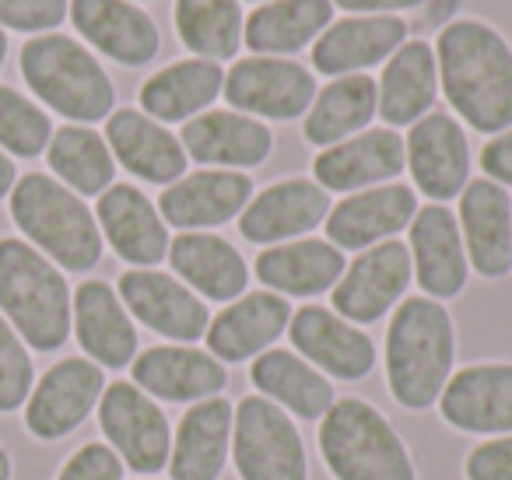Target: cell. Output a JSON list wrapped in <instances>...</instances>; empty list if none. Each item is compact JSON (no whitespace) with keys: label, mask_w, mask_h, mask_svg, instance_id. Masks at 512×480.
Segmentation results:
<instances>
[{"label":"cell","mask_w":512,"mask_h":480,"mask_svg":"<svg viewBox=\"0 0 512 480\" xmlns=\"http://www.w3.org/2000/svg\"><path fill=\"white\" fill-rule=\"evenodd\" d=\"M372 120H376V81L369 74H348L316 92L302 120V137L323 151L369 130Z\"/></svg>","instance_id":"cell-37"},{"label":"cell","mask_w":512,"mask_h":480,"mask_svg":"<svg viewBox=\"0 0 512 480\" xmlns=\"http://www.w3.org/2000/svg\"><path fill=\"white\" fill-rule=\"evenodd\" d=\"M407 43V22L397 15H355L330 22L313 43V67L327 78L362 74L386 64Z\"/></svg>","instance_id":"cell-29"},{"label":"cell","mask_w":512,"mask_h":480,"mask_svg":"<svg viewBox=\"0 0 512 480\" xmlns=\"http://www.w3.org/2000/svg\"><path fill=\"white\" fill-rule=\"evenodd\" d=\"M288 323H292V302L260 288L246 291L228 302L218 316H211L204 340L221 365H242L271 351L288 333Z\"/></svg>","instance_id":"cell-22"},{"label":"cell","mask_w":512,"mask_h":480,"mask_svg":"<svg viewBox=\"0 0 512 480\" xmlns=\"http://www.w3.org/2000/svg\"><path fill=\"white\" fill-rule=\"evenodd\" d=\"M467 480H512V435L481 438L463 459Z\"/></svg>","instance_id":"cell-44"},{"label":"cell","mask_w":512,"mask_h":480,"mask_svg":"<svg viewBox=\"0 0 512 480\" xmlns=\"http://www.w3.org/2000/svg\"><path fill=\"white\" fill-rule=\"evenodd\" d=\"M249 386H253L256 396L288 410L295 421L309 424H320V417L337 400L334 382L288 347H271V351L249 361Z\"/></svg>","instance_id":"cell-33"},{"label":"cell","mask_w":512,"mask_h":480,"mask_svg":"<svg viewBox=\"0 0 512 480\" xmlns=\"http://www.w3.org/2000/svg\"><path fill=\"white\" fill-rule=\"evenodd\" d=\"M439 99V64L425 39H407L383 64L376 81V116L390 130L414 127Z\"/></svg>","instance_id":"cell-32"},{"label":"cell","mask_w":512,"mask_h":480,"mask_svg":"<svg viewBox=\"0 0 512 480\" xmlns=\"http://www.w3.org/2000/svg\"><path fill=\"white\" fill-rule=\"evenodd\" d=\"M169 267L204 302H235L249 288V263L228 239L214 232H179L169 242Z\"/></svg>","instance_id":"cell-31"},{"label":"cell","mask_w":512,"mask_h":480,"mask_svg":"<svg viewBox=\"0 0 512 480\" xmlns=\"http://www.w3.org/2000/svg\"><path fill=\"white\" fill-rule=\"evenodd\" d=\"M418 193L414 186L404 183H383L372 190L348 193L341 204L330 207L327 221V242L348 253H362L379 242L397 239L404 228H411L414 214H418Z\"/></svg>","instance_id":"cell-21"},{"label":"cell","mask_w":512,"mask_h":480,"mask_svg":"<svg viewBox=\"0 0 512 480\" xmlns=\"http://www.w3.org/2000/svg\"><path fill=\"white\" fill-rule=\"evenodd\" d=\"M186 158L204 169L246 172L264 165L274 155V130L264 120H253L235 109H207L179 130Z\"/></svg>","instance_id":"cell-23"},{"label":"cell","mask_w":512,"mask_h":480,"mask_svg":"<svg viewBox=\"0 0 512 480\" xmlns=\"http://www.w3.org/2000/svg\"><path fill=\"white\" fill-rule=\"evenodd\" d=\"M137 480H155V477H137Z\"/></svg>","instance_id":"cell-50"},{"label":"cell","mask_w":512,"mask_h":480,"mask_svg":"<svg viewBox=\"0 0 512 480\" xmlns=\"http://www.w3.org/2000/svg\"><path fill=\"white\" fill-rule=\"evenodd\" d=\"M46 162L53 169V179H60L78 197H102L116 183V158L106 137L81 123L53 130Z\"/></svg>","instance_id":"cell-38"},{"label":"cell","mask_w":512,"mask_h":480,"mask_svg":"<svg viewBox=\"0 0 512 480\" xmlns=\"http://www.w3.org/2000/svg\"><path fill=\"white\" fill-rule=\"evenodd\" d=\"M232 466L239 480H309V449L295 417L264 396H242L235 403Z\"/></svg>","instance_id":"cell-7"},{"label":"cell","mask_w":512,"mask_h":480,"mask_svg":"<svg viewBox=\"0 0 512 480\" xmlns=\"http://www.w3.org/2000/svg\"><path fill=\"white\" fill-rule=\"evenodd\" d=\"M404 158L414 193H425L428 204H449L470 183V144L460 120L449 113L432 109L407 127Z\"/></svg>","instance_id":"cell-16"},{"label":"cell","mask_w":512,"mask_h":480,"mask_svg":"<svg viewBox=\"0 0 512 480\" xmlns=\"http://www.w3.org/2000/svg\"><path fill=\"white\" fill-rule=\"evenodd\" d=\"M67 18V0H0V25L15 32H50Z\"/></svg>","instance_id":"cell-43"},{"label":"cell","mask_w":512,"mask_h":480,"mask_svg":"<svg viewBox=\"0 0 512 480\" xmlns=\"http://www.w3.org/2000/svg\"><path fill=\"white\" fill-rule=\"evenodd\" d=\"M414 281L407 242L390 239L369 246L344 267L337 288L330 291V309L355 326L379 323L407 298Z\"/></svg>","instance_id":"cell-10"},{"label":"cell","mask_w":512,"mask_h":480,"mask_svg":"<svg viewBox=\"0 0 512 480\" xmlns=\"http://www.w3.org/2000/svg\"><path fill=\"white\" fill-rule=\"evenodd\" d=\"M337 8L355 11V15H393V11L421 8L428 0H334Z\"/></svg>","instance_id":"cell-46"},{"label":"cell","mask_w":512,"mask_h":480,"mask_svg":"<svg viewBox=\"0 0 512 480\" xmlns=\"http://www.w3.org/2000/svg\"><path fill=\"white\" fill-rule=\"evenodd\" d=\"M95 221H99L102 242H109L113 253L130 267H158L169 256V225L137 186H109L95 204Z\"/></svg>","instance_id":"cell-26"},{"label":"cell","mask_w":512,"mask_h":480,"mask_svg":"<svg viewBox=\"0 0 512 480\" xmlns=\"http://www.w3.org/2000/svg\"><path fill=\"white\" fill-rule=\"evenodd\" d=\"M71 22L81 39L123 67H144L162 50L158 25L130 0H71Z\"/></svg>","instance_id":"cell-30"},{"label":"cell","mask_w":512,"mask_h":480,"mask_svg":"<svg viewBox=\"0 0 512 480\" xmlns=\"http://www.w3.org/2000/svg\"><path fill=\"white\" fill-rule=\"evenodd\" d=\"M102 442L123 459L137 477H158L172 456V424L162 403L134 386L130 379H116L106 386L99 407Z\"/></svg>","instance_id":"cell-8"},{"label":"cell","mask_w":512,"mask_h":480,"mask_svg":"<svg viewBox=\"0 0 512 480\" xmlns=\"http://www.w3.org/2000/svg\"><path fill=\"white\" fill-rule=\"evenodd\" d=\"M221 92H225L221 64L190 57L151 74L137 92V102H141V113L158 123H190L193 116L207 113Z\"/></svg>","instance_id":"cell-35"},{"label":"cell","mask_w":512,"mask_h":480,"mask_svg":"<svg viewBox=\"0 0 512 480\" xmlns=\"http://www.w3.org/2000/svg\"><path fill=\"white\" fill-rule=\"evenodd\" d=\"M15 183H18L15 158H11V155H4V151H0V200H4V197H11V190H15Z\"/></svg>","instance_id":"cell-47"},{"label":"cell","mask_w":512,"mask_h":480,"mask_svg":"<svg viewBox=\"0 0 512 480\" xmlns=\"http://www.w3.org/2000/svg\"><path fill=\"white\" fill-rule=\"evenodd\" d=\"M344 267H348V260L334 242L306 235V239L260 249L253 274L260 277L267 291L281 298H316L337 288Z\"/></svg>","instance_id":"cell-34"},{"label":"cell","mask_w":512,"mask_h":480,"mask_svg":"<svg viewBox=\"0 0 512 480\" xmlns=\"http://www.w3.org/2000/svg\"><path fill=\"white\" fill-rule=\"evenodd\" d=\"M481 172L491 183L512 186V127L488 137V144L481 148Z\"/></svg>","instance_id":"cell-45"},{"label":"cell","mask_w":512,"mask_h":480,"mask_svg":"<svg viewBox=\"0 0 512 480\" xmlns=\"http://www.w3.org/2000/svg\"><path fill=\"white\" fill-rule=\"evenodd\" d=\"M15 477V463H11V452L0 445V480H11Z\"/></svg>","instance_id":"cell-48"},{"label":"cell","mask_w":512,"mask_h":480,"mask_svg":"<svg viewBox=\"0 0 512 480\" xmlns=\"http://www.w3.org/2000/svg\"><path fill=\"white\" fill-rule=\"evenodd\" d=\"M106 386V368L88 361L85 354L60 358L39 375L32 396L25 400V431L36 442H60L74 435L95 414Z\"/></svg>","instance_id":"cell-9"},{"label":"cell","mask_w":512,"mask_h":480,"mask_svg":"<svg viewBox=\"0 0 512 480\" xmlns=\"http://www.w3.org/2000/svg\"><path fill=\"white\" fill-rule=\"evenodd\" d=\"M435 410L442 424L460 435H512V361H474L456 368Z\"/></svg>","instance_id":"cell-13"},{"label":"cell","mask_w":512,"mask_h":480,"mask_svg":"<svg viewBox=\"0 0 512 480\" xmlns=\"http://www.w3.org/2000/svg\"><path fill=\"white\" fill-rule=\"evenodd\" d=\"M316 445L334 480H418L411 445L365 396H337L320 417Z\"/></svg>","instance_id":"cell-4"},{"label":"cell","mask_w":512,"mask_h":480,"mask_svg":"<svg viewBox=\"0 0 512 480\" xmlns=\"http://www.w3.org/2000/svg\"><path fill=\"white\" fill-rule=\"evenodd\" d=\"M4 57H8V36L0 32V67H4Z\"/></svg>","instance_id":"cell-49"},{"label":"cell","mask_w":512,"mask_h":480,"mask_svg":"<svg viewBox=\"0 0 512 480\" xmlns=\"http://www.w3.org/2000/svg\"><path fill=\"white\" fill-rule=\"evenodd\" d=\"M253 200V179L232 169L186 172L158 197V214L179 232H211L235 221Z\"/></svg>","instance_id":"cell-20"},{"label":"cell","mask_w":512,"mask_h":480,"mask_svg":"<svg viewBox=\"0 0 512 480\" xmlns=\"http://www.w3.org/2000/svg\"><path fill=\"white\" fill-rule=\"evenodd\" d=\"M22 78L39 102L71 123L109 120L116 109V85L106 67L71 36H36L22 46Z\"/></svg>","instance_id":"cell-6"},{"label":"cell","mask_w":512,"mask_h":480,"mask_svg":"<svg viewBox=\"0 0 512 480\" xmlns=\"http://www.w3.org/2000/svg\"><path fill=\"white\" fill-rule=\"evenodd\" d=\"M106 144L116 165L151 186H172L186 176V158L179 137L165 123L144 116L141 109H113L106 120Z\"/></svg>","instance_id":"cell-28"},{"label":"cell","mask_w":512,"mask_h":480,"mask_svg":"<svg viewBox=\"0 0 512 480\" xmlns=\"http://www.w3.org/2000/svg\"><path fill=\"white\" fill-rule=\"evenodd\" d=\"M116 295L127 305L134 323L148 326L151 333L172 340V344H197L204 340L211 312L200 295H193L176 274L144 267L123 270L116 281Z\"/></svg>","instance_id":"cell-12"},{"label":"cell","mask_w":512,"mask_h":480,"mask_svg":"<svg viewBox=\"0 0 512 480\" xmlns=\"http://www.w3.org/2000/svg\"><path fill=\"white\" fill-rule=\"evenodd\" d=\"M232 424L235 403L225 396H211L179 417L172 428L169 480H221L225 466L232 463Z\"/></svg>","instance_id":"cell-27"},{"label":"cell","mask_w":512,"mask_h":480,"mask_svg":"<svg viewBox=\"0 0 512 480\" xmlns=\"http://www.w3.org/2000/svg\"><path fill=\"white\" fill-rule=\"evenodd\" d=\"M53 480H127V466L106 442L92 438L64 459Z\"/></svg>","instance_id":"cell-42"},{"label":"cell","mask_w":512,"mask_h":480,"mask_svg":"<svg viewBox=\"0 0 512 480\" xmlns=\"http://www.w3.org/2000/svg\"><path fill=\"white\" fill-rule=\"evenodd\" d=\"M11 221L60 270L88 274L102 260V232L95 211L46 172H25L11 190Z\"/></svg>","instance_id":"cell-5"},{"label":"cell","mask_w":512,"mask_h":480,"mask_svg":"<svg viewBox=\"0 0 512 480\" xmlns=\"http://www.w3.org/2000/svg\"><path fill=\"white\" fill-rule=\"evenodd\" d=\"M334 22V0H264L253 15H246L242 46L253 57H288L327 32Z\"/></svg>","instance_id":"cell-36"},{"label":"cell","mask_w":512,"mask_h":480,"mask_svg":"<svg viewBox=\"0 0 512 480\" xmlns=\"http://www.w3.org/2000/svg\"><path fill=\"white\" fill-rule=\"evenodd\" d=\"M242 15L239 0H176V36L193 57L211 60H235L242 50Z\"/></svg>","instance_id":"cell-39"},{"label":"cell","mask_w":512,"mask_h":480,"mask_svg":"<svg viewBox=\"0 0 512 480\" xmlns=\"http://www.w3.org/2000/svg\"><path fill=\"white\" fill-rule=\"evenodd\" d=\"M383 372L393 403L425 414L439 403L456 372V323L435 298H404L390 312L383 340Z\"/></svg>","instance_id":"cell-2"},{"label":"cell","mask_w":512,"mask_h":480,"mask_svg":"<svg viewBox=\"0 0 512 480\" xmlns=\"http://www.w3.org/2000/svg\"><path fill=\"white\" fill-rule=\"evenodd\" d=\"M460 235L467 263L484 281L512 274V197L491 179H470L460 193Z\"/></svg>","instance_id":"cell-24"},{"label":"cell","mask_w":512,"mask_h":480,"mask_svg":"<svg viewBox=\"0 0 512 480\" xmlns=\"http://www.w3.org/2000/svg\"><path fill=\"white\" fill-rule=\"evenodd\" d=\"M439 92L449 109L484 137L512 127V46L477 18H456L435 39Z\"/></svg>","instance_id":"cell-1"},{"label":"cell","mask_w":512,"mask_h":480,"mask_svg":"<svg viewBox=\"0 0 512 480\" xmlns=\"http://www.w3.org/2000/svg\"><path fill=\"white\" fill-rule=\"evenodd\" d=\"M228 106L253 120L292 123L309 113L316 99V78L309 67L288 57H242L225 71Z\"/></svg>","instance_id":"cell-11"},{"label":"cell","mask_w":512,"mask_h":480,"mask_svg":"<svg viewBox=\"0 0 512 480\" xmlns=\"http://www.w3.org/2000/svg\"><path fill=\"white\" fill-rule=\"evenodd\" d=\"M50 137L53 123L46 109L15 88L0 85V151L15 158H39L50 148Z\"/></svg>","instance_id":"cell-40"},{"label":"cell","mask_w":512,"mask_h":480,"mask_svg":"<svg viewBox=\"0 0 512 480\" xmlns=\"http://www.w3.org/2000/svg\"><path fill=\"white\" fill-rule=\"evenodd\" d=\"M71 333L88 361L106 372H123L141 354L137 323L109 281H81L71 302Z\"/></svg>","instance_id":"cell-18"},{"label":"cell","mask_w":512,"mask_h":480,"mask_svg":"<svg viewBox=\"0 0 512 480\" xmlns=\"http://www.w3.org/2000/svg\"><path fill=\"white\" fill-rule=\"evenodd\" d=\"M330 207H334V200L316 179H278V183L253 193L246 211L239 214V235L264 249L306 239L313 228H320L327 221Z\"/></svg>","instance_id":"cell-17"},{"label":"cell","mask_w":512,"mask_h":480,"mask_svg":"<svg viewBox=\"0 0 512 480\" xmlns=\"http://www.w3.org/2000/svg\"><path fill=\"white\" fill-rule=\"evenodd\" d=\"M292 351L320 368L330 382H362L376 368V340L327 305H302L288 323Z\"/></svg>","instance_id":"cell-14"},{"label":"cell","mask_w":512,"mask_h":480,"mask_svg":"<svg viewBox=\"0 0 512 480\" xmlns=\"http://www.w3.org/2000/svg\"><path fill=\"white\" fill-rule=\"evenodd\" d=\"M407 169L404 137L390 127L362 130L313 158V179L327 193H358L393 183Z\"/></svg>","instance_id":"cell-25"},{"label":"cell","mask_w":512,"mask_h":480,"mask_svg":"<svg viewBox=\"0 0 512 480\" xmlns=\"http://www.w3.org/2000/svg\"><path fill=\"white\" fill-rule=\"evenodd\" d=\"M130 382L158 403L193 407L211 396H225L228 365L197 344H155L134 358Z\"/></svg>","instance_id":"cell-15"},{"label":"cell","mask_w":512,"mask_h":480,"mask_svg":"<svg viewBox=\"0 0 512 480\" xmlns=\"http://www.w3.org/2000/svg\"><path fill=\"white\" fill-rule=\"evenodd\" d=\"M36 386V365L15 333V326L0 316V414H18Z\"/></svg>","instance_id":"cell-41"},{"label":"cell","mask_w":512,"mask_h":480,"mask_svg":"<svg viewBox=\"0 0 512 480\" xmlns=\"http://www.w3.org/2000/svg\"><path fill=\"white\" fill-rule=\"evenodd\" d=\"M256 4H264V0H256Z\"/></svg>","instance_id":"cell-51"},{"label":"cell","mask_w":512,"mask_h":480,"mask_svg":"<svg viewBox=\"0 0 512 480\" xmlns=\"http://www.w3.org/2000/svg\"><path fill=\"white\" fill-rule=\"evenodd\" d=\"M74 291L64 270L25 239H0V316L29 351L53 354L71 340Z\"/></svg>","instance_id":"cell-3"},{"label":"cell","mask_w":512,"mask_h":480,"mask_svg":"<svg viewBox=\"0 0 512 480\" xmlns=\"http://www.w3.org/2000/svg\"><path fill=\"white\" fill-rule=\"evenodd\" d=\"M407 249H411L414 281L425 291V298L446 305L449 298L463 295L470 281V263L456 211H449L446 204L418 207L407 228Z\"/></svg>","instance_id":"cell-19"}]
</instances>
